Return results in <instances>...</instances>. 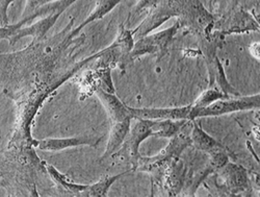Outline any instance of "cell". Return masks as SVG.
Instances as JSON below:
<instances>
[{
  "instance_id": "4fadbf2b",
  "label": "cell",
  "mask_w": 260,
  "mask_h": 197,
  "mask_svg": "<svg viewBox=\"0 0 260 197\" xmlns=\"http://www.w3.org/2000/svg\"><path fill=\"white\" fill-rule=\"evenodd\" d=\"M209 74H210V85L213 81H215L220 88L219 90L222 91L226 96H230V95L238 96V95H240V93H238L234 89V88L229 83V81L227 80L226 75H225V71H224V68H223V65L219 61L218 57L214 55L213 61L210 64Z\"/></svg>"
},
{
  "instance_id": "2e32d148",
  "label": "cell",
  "mask_w": 260,
  "mask_h": 197,
  "mask_svg": "<svg viewBox=\"0 0 260 197\" xmlns=\"http://www.w3.org/2000/svg\"><path fill=\"white\" fill-rule=\"evenodd\" d=\"M132 170L125 171L123 173L120 174H116V175H105L100 181H98L97 183L93 184V185H88V188L85 190V194L84 197H102L105 196L108 192V190L111 189V187L114 185V183L116 181H118L120 178H122L123 175H125L126 173L130 172Z\"/></svg>"
},
{
  "instance_id": "277c9868",
  "label": "cell",
  "mask_w": 260,
  "mask_h": 197,
  "mask_svg": "<svg viewBox=\"0 0 260 197\" xmlns=\"http://www.w3.org/2000/svg\"><path fill=\"white\" fill-rule=\"evenodd\" d=\"M190 144V137L187 135H183L180 131L178 135L171 138V142L169 143V145L165 149H162L158 155L152 158L141 157L137 163L136 169L142 171H152L153 169L166 164L169 160L173 158H177Z\"/></svg>"
},
{
  "instance_id": "ba28073f",
  "label": "cell",
  "mask_w": 260,
  "mask_h": 197,
  "mask_svg": "<svg viewBox=\"0 0 260 197\" xmlns=\"http://www.w3.org/2000/svg\"><path fill=\"white\" fill-rule=\"evenodd\" d=\"M175 15H177V11L170 6H161L153 9V11L142 22L141 25L134 31V37L140 39L149 35L151 32L160 26L167 20Z\"/></svg>"
},
{
  "instance_id": "30bf717a",
  "label": "cell",
  "mask_w": 260,
  "mask_h": 197,
  "mask_svg": "<svg viewBox=\"0 0 260 197\" xmlns=\"http://www.w3.org/2000/svg\"><path fill=\"white\" fill-rule=\"evenodd\" d=\"M132 120L133 118H128L123 121L114 123L110 134V138H108L106 149L100 161L114 156L118 150H120L129 134L130 126H132Z\"/></svg>"
},
{
  "instance_id": "7a4b0ae2",
  "label": "cell",
  "mask_w": 260,
  "mask_h": 197,
  "mask_svg": "<svg viewBox=\"0 0 260 197\" xmlns=\"http://www.w3.org/2000/svg\"><path fill=\"white\" fill-rule=\"evenodd\" d=\"M136 119L134 126H130L129 137L125 140L124 146L121 148L122 152L132 161L134 168L136 169L139 159L142 157L140 155V145L149 137H155L157 131V120L143 119V118H134ZM133 168V169H134Z\"/></svg>"
},
{
  "instance_id": "8fae6325",
  "label": "cell",
  "mask_w": 260,
  "mask_h": 197,
  "mask_svg": "<svg viewBox=\"0 0 260 197\" xmlns=\"http://www.w3.org/2000/svg\"><path fill=\"white\" fill-rule=\"evenodd\" d=\"M189 137L191 140V144H193L194 147L198 148L199 150L208 152V155L216 150L224 149V146L221 143L206 134L196 122L192 123V129Z\"/></svg>"
},
{
  "instance_id": "d6986e66",
  "label": "cell",
  "mask_w": 260,
  "mask_h": 197,
  "mask_svg": "<svg viewBox=\"0 0 260 197\" xmlns=\"http://www.w3.org/2000/svg\"><path fill=\"white\" fill-rule=\"evenodd\" d=\"M14 0H0V22L2 26H7L9 23L8 19V8Z\"/></svg>"
},
{
  "instance_id": "5bb4252c",
  "label": "cell",
  "mask_w": 260,
  "mask_h": 197,
  "mask_svg": "<svg viewBox=\"0 0 260 197\" xmlns=\"http://www.w3.org/2000/svg\"><path fill=\"white\" fill-rule=\"evenodd\" d=\"M46 169L50 175V178L53 180V182L57 184L63 192H67V194L71 196L84 197L85 190L88 188V185H79V184H74L70 182L63 174L58 172L52 165L46 164Z\"/></svg>"
},
{
  "instance_id": "6da1fadb",
  "label": "cell",
  "mask_w": 260,
  "mask_h": 197,
  "mask_svg": "<svg viewBox=\"0 0 260 197\" xmlns=\"http://www.w3.org/2000/svg\"><path fill=\"white\" fill-rule=\"evenodd\" d=\"M259 99H260L259 94H255L251 96H243V97L238 95L237 97H226V98L219 99L202 108H192V105H191L190 120L200 118V117L222 116L230 113L259 108L260 106Z\"/></svg>"
},
{
  "instance_id": "8992f818",
  "label": "cell",
  "mask_w": 260,
  "mask_h": 197,
  "mask_svg": "<svg viewBox=\"0 0 260 197\" xmlns=\"http://www.w3.org/2000/svg\"><path fill=\"white\" fill-rule=\"evenodd\" d=\"M101 140H102V137L76 136V137H70V138H50V139L39 140L36 142H37V147L41 150L60 151L67 148L83 146V145L96 147Z\"/></svg>"
},
{
  "instance_id": "9a60e30c",
  "label": "cell",
  "mask_w": 260,
  "mask_h": 197,
  "mask_svg": "<svg viewBox=\"0 0 260 197\" xmlns=\"http://www.w3.org/2000/svg\"><path fill=\"white\" fill-rule=\"evenodd\" d=\"M122 0H96V7L94 9V11L89 15V17L86 18L82 23L79 24V26H77L71 34H70V38L74 37L75 35H77L84 26H86L88 24H90L91 22H94L96 20L102 19L106 14L110 13L111 11L114 10V8L119 5Z\"/></svg>"
},
{
  "instance_id": "3957f363",
  "label": "cell",
  "mask_w": 260,
  "mask_h": 197,
  "mask_svg": "<svg viewBox=\"0 0 260 197\" xmlns=\"http://www.w3.org/2000/svg\"><path fill=\"white\" fill-rule=\"evenodd\" d=\"M179 24V22H177L176 24L165 31L153 35H147L138 39L137 43L134 44L132 52H130V58L134 59L147 53H154L157 54L158 58H161L166 53L173 38L177 33Z\"/></svg>"
},
{
  "instance_id": "7c38bea8",
  "label": "cell",
  "mask_w": 260,
  "mask_h": 197,
  "mask_svg": "<svg viewBox=\"0 0 260 197\" xmlns=\"http://www.w3.org/2000/svg\"><path fill=\"white\" fill-rule=\"evenodd\" d=\"M222 175L232 192H241L248 187L249 182L247 172L240 166L227 164L224 171L222 172Z\"/></svg>"
},
{
  "instance_id": "9c48e42d",
  "label": "cell",
  "mask_w": 260,
  "mask_h": 197,
  "mask_svg": "<svg viewBox=\"0 0 260 197\" xmlns=\"http://www.w3.org/2000/svg\"><path fill=\"white\" fill-rule=\"evenodd\" d=\"M61 14L60 13H50L49 16L43 18L41 20H39L36 23H34L30 26H27L25 29H19L14 37L10 40L11 44H14L15 42H17L18 40H20L21 38L23 37H31L34 38V40H40L43 37L46 35V33L56 23V21L58 20L59 16Z\"/></svg>"
},
{
  "instance_id": "52a82bcc",
  "label": "cell",
  "mask_w": 260,
  "mask_h": 197,
  "mask_svg": "<svg viewBox=\"0 0 260 197\" xmlns=\"http://www.w3.org/2000/svg\"><path fill=\"white\" fill-rule=\"evenodd\" d=\"M95 93L105 107L108 117H110L113 123L120 122L128 118L134 119L132 107H129L125 103H123L114 93L106 92L101 89V88L97 89Z\"/></svg>"
},
{
  "instance_id": "e0dca14e",
  "label": "cell",
  "mask_w": 260,
  "mask_h": 197,
  "mask_svg": "<svg viewBox=\"0 0 260 197\" xmlns=\"http://www.w3.org/2000/svg\"><path fill=\"white\" fill-rule=\"evenodd\" d=\"M75 2H77V0H60V2L51 4V5H48V6H42V8H38L32 14H30L27 17V19L29 21L34 18H37L38 16L46 15V14H50V13H55V12L61 14L64 10L68 9Z\"/></svg>"
},
{
  "instance_id": "44dd1931",
  "label": "cell",
  "mask_w": 260,
  "mask_h": 197,
  "mask_svg": "<svg viewBox=\"0 0 260 197\" xmlns=\"http://www.w3.org/2000/svg\"><path fill=\"white\" fill-rule=\"evenodd\" d=\"M43 2H44V0H28L27 7H26V12L29 13L32 10L36 11L38 9V7L43 6Z\"/></svg>"
},
{
  "instance_id": "ffe728a7",
  "label": "cell",
  "mask_w": 260,
  "mask_h": 197,
  "mask_svg": "<svg viewBox=\"0 0 260 197\" xmlns=\"http://www.w3.org/2000/svg\"><path fill=\"white\" fill-rule=\"evenodd\" d=\"M156 3V0H141L138 6L135 8V14H140L150 8H153Z\"/></svg>"
},
{
  "instance_id": "5b68a950",
  "label": "cell",
  "mask_w": 260,
  "mask_h": 197,
  "mask_svg": "<svg viewBox=\"0 0 260 197\" xmlns=\"http://www.w3.org/2000/svg\"><path fill=\"white\" fill-rule=\"evenodd\" d=\"M134 118L151 120H190L191 104L170 108H133Z\"/></svg>"
},
{
  "instance_id": "ac0fdd59",
  "label": "cell",
  "mask_w": 260,
  "mask_h": 197,
  "mask_svg": "<svg viewBox=\"0 0 260 197\" xmlns=\"http://www.w3.org/2000/svg\"><path fill=\"white\" fill-rule=\"evenodd\" d=\"M226 97H230V96H226L219 89H209V90L203 92L196 101L191 103V105H192V108H202V107H205V106L211 104L212 102H214L216 100L226 98Z\"/></svg>"
}]
</instances>
